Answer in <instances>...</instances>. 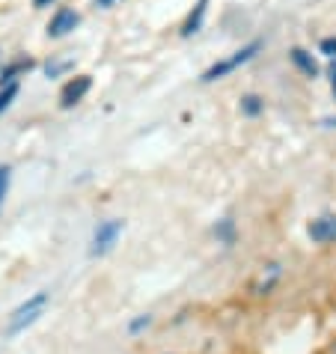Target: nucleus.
Listing matches in <instances>:
<instances>
[{"label": "nucleus", "instance_id": "f257e3e1", "mask_svg": "<svg viewBox=\"0 0 336 354\" xmlns=\"http://www.w3.org/2000/svg\"><path fill=\"white\" fill-rule=\"evenodd\" d=\"M48 304H51V292L39 289L36 295H30L24 304H18V307L9 313V322H6V337H18V333H24L27 328H33V324L45 316Z\"/></svg>", "mask_w": 336, "mask_h": 354}, {"label": "nucleus", "instance_id": "f03ea898", "mask_svg": "<svg viewBox=\"0 0 336 354\" xmlns=\"http://www.w3.org/2000/svg\"><path fill=\"white\" fill-rule=\"evenodd\" d=\"M262 51V39H253V42H247L244 48H239L235 54H230V57H223V60H217V63H212L205 72L200 75V81L203 84H212V81H221V77H226V75H232L235 68H241V66H247L253 60L256 54Z\"/></svg>", "mask_w": 336, "mask_h": 354}, {"label": "nucleus", "instance_id": "7ed1b4c3", "mask_svg": "<svg viewBox=\"0 0 336 354\" xmlns=\"http://www.w3.org/2000/svg\"><path fill=\"white\" fill-rule=\"evenodd\" d=\"M122 230H125V221H120V218L98 221V226L93 230V241H90V257H107V253L116 248Z\"/></svg>", "mask_w": 336, "mask_h": 354}, {"label": "nucleus", "instance_id": "20e7f679", "mask_svg": "<svg viewBox=\"0 0 336 354\" xmlns=\"http://www.w3.org/2000/svg\"><path fill=\"white\" fill-rule=\"evenodd\" d=\"M306 235H310L312 244H321V248H330L336 244V214H319L306 223Z\"/></svg>", "mask_w": 336, "mask_h": 354}, {"label": "nucleus", "instance_id": "39448f33", "mask_svg": "<svg viewBox=\"0 0 336 354\" xmlns=\"http://www.w3.org/2000/svg\"><path fill=\"white\" fill-rule=\"evenodd\" d=\"M77 24H81V15H77L75 9H68V6H60L51 15V21H48V36H51V39H63V36L72 33Z\"/></svg>", "mask_w": 336, "mask_h": 354}, {"label": "nucleus", "instance_id": "423d86ee", "mask_svg": "<svg viewBox=\"0 0 336 354\" xmlns=\"http://www.w3.org/2000/svg\"><path fill=\"white\" fill-rule=\"evenodd\" d=\"M90 86H93V77L90 75H77V77H72L66 86H63V93H60V107H75L81 98L90 93Z\"/></svg>", "mask_w": 336, "mask_h": 354}, {"label": "nucleus", "instance_id": "0eeeda50", "mask_svg": "<svg viewBox=\"0 0 336 354\" xmlns=\"http://www.w3.org/2000/svg\"><path fill=\"white\" fill-rule=\"evenodd\" d=\"M280 280H283V265H280V262H268V265L262 268L259 280H256L253 292H256V295H271L277 286H280Z\"/></svg>", "mask_w": 336, "mask_h": 354}, {"label": "nucleus", "instance_id": "6e6552de", "mask_svg": "<svg viewBox=\"0 0 336 354\" xmlns=\"http://www.w3.org/2000/svg\"><path fill=\"white\" fill-rule=\"evenodd\" d=\"M289 60H292V66L298 68L301 75H306V77H319V63H315V57L306 51V48H292L289 51Z\"/></svg>", "mask_w": 336, "mask_h": 354}, {"label": "nucleus", "instance_id": "1a4fd4ad", "mask_svg": "<svg viewBox=\"0 0 336 354\" xmlns=\"http://www.w3.org/2000/svg\"><path fill=\"white\" fill-rule=\"evenodd\" d=\"M212 235L217 239V244H223V248H232L235 241H239V223L232 218H221L214 226H212Z\"/></svg>", "mask_w": 336, "mask_h": 354}, {"label": "nucleus", "instance_id": "9d476101", "mask_svg": "<svg viewBox=\"0 0 336 354\" xmlns=\"http://www.w3.org/2000/svg\"><path fill=\"white\" fill-rule=\"evenodd\" d=\"M205 12H209V0H196V6L191 9V15L185 18L182 24V36H194L203 30V21H205Z\"/></svg>", "mask_w": 336, "mask_h": 354}, {"label": "nucleus", "instance_id": "9b49d317", "mask_svg": "<svg viewBox=\"0 0 336 354\" xmlns=\"http://www.w3.org/2000/svg\"><path fill=\"white\" fill-rule=\"evenodd\" d=\"M33 68V60L30 57H24V60H15V63H9L3 72H0V86H6V84H15L18 81V75L21 72H30Z\"/></svg>", "mask_w": 336, "mask_h": 354}, {"label": "nucleus", "instance_id": "f8f14e48", "mask_svg": "<svg viewBox=\"0 0 336 354\" xmlns=\"http://www.w3.org/2000/svg\"><path fill=\"white\" fill-rule=\"evenodd\" d=\"M152 322H155V316L152 313H140V316H134L131 322H128V337H140L143 330H149L152 328Z\"/></svg>", "mask_w": 336, "mask_h": 354}, {"label": "nucleus", "instance_id": "ddd939ff", "mask_svg": "<svg viewBox=\"0 0 336 354\" xmlns=\"http://www.w3.org/2000/svg\"><path fill=\"white\" fill-rule=\"evenodd\" d=\"M265 111V102H262V98L259 95H241V113L244 116H250V120H253V116H259Z\"/></svg>", "mask_w": 336, "mask_h": 354}, {"label": "nucleus", "instance_id": "4468645a", "mask_svg": "<svg viewBox=\"0 0 336 354\" xmlns=\"http://www.w3.org/2000/svg\"><path fill=\"white\" fill-rule=\"evenodd\" d=\"M72 68V60H48L45 63V75L48 77H60L63 72H68Z\"/></svg>", "mask_w": 336, "mask_h": 354}, {"label": "nucleus", "instance_id": "2eb2a0df", "mask_svg": "<svg viewBox=\"0 0 336 354\" xmlns=\"http://www.w3.org/2000/svg\"><path fill=\"white\" fill-rule=\"evenodd\" d=\"M15 95H18V81H15V84H6L3 90H0V113H3L6 107L12 104V98H15Z\"/></svg>", "mask_w": 336, "mask_h": 354}, {"label": "nucleus", "instance_id": "dca6fc26", "mask_svg": "<svg viewBox=\"0 0 336 354\" xmlns=\"http://www.w3.org/2000/svg\"><path fill=\"white\" fill-rule=\"evenodd\" d=\"M319 51L324 57H330V60H336V36H324L319 42Z\"/></svg>", "mask_w": 336, "mask_h": 354}, {"label": "nucleus", "instance_id": "f3484780", "mask_svg": "<svg viewBox=\"0 0 336 354\" xmlns=\"http://www.w3.org/2000/svg\"><path fill=\"white\" fill-rule=\"evenodd\" d=\"M9 167H0V203H3V196H6V191H9Z\"/></svg>", "mask_w": 336, "mask_h": 354}, {"label": "nucleus", "instance_id": "a211bd4d", "mask_svg": "<svg viewBox=\"0 0 336 354\" xmlns=\"http://www.w3.org/2000/svg\"><path fill=\"white\" fill-rule=\"evenodd\" d=\"M98 9H113V6H122V0H93Z\"/></svg>", "mask_w": 336, "mask_h": 354}, {"label": "nucleus", "instance_id": "6ab92c4d", "mask_svg": "<svg viewBox=\"0 0 336 354\" xmlns=\"http://www.w3.org/2000/svg\"><path fill=\"white\" fill-rule=\"evenodd\" d=\"M330 90H333V98H336V60L330 63Z\"/></svg>", "mask_w": 336, "mask_h": 354}, {"label": "nucleus", "instance_id": "aec40b11", "mask_svg": "<svg viewBox=\"0 0 336 354\" xmlns=\"http://www.w3.org/2000/svg\"><path fill=\"white\" fill-rule=\"evenodd\" d=\"M321 125H324V129H336V116H324Z\"/></svg>", "mask_w": 336, "mask_h": 354}, {"label": "nucleus", "instance_id": "412c9836", "mask_svg": "<svg viewBox=\"0 0 336 354\" xmlns=\"http://www.w3.org/2000/svg\"><path fill=\"white\" fill-rule=\"evenodd\" d=\"M51 3H57V0H33L36 9H45V6H51Z\"/></svg>", "mask_w": 336, "mask_h": 354}, {"label": "nucleus", "instance_id": "4be33fe9", "mask_svg": "<svg viewBox=\"0 0 336 354\" xmlns=\"http://www.w3.org/2000/svg\"><path fill=\"white\" fill-rule=\"evenodd\" d=\"M324 354H336V337L328 342V348H324Z\"/></svg>", "mask_w": 336, "mask_h": 354}]
</instances>
